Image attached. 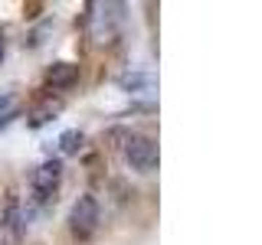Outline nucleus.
I'll return each instance as SVG.
<instances>
[{
    "mask_svg": "<svg viewBox=\"0 0 262 245\" xmlns=\"http://www.w3.org/2000/svg\"><path fill=\"white\" fill-rule=\"evenodd\" d=\"M151 82H154L151 76H121V79H118V85H121V88H131V92H135V88L151 85Z\"/></svg>",
    "mask_w": 262,
    "mask_h": 245,
    "instance_id": "nucleus-9",
    "label": "nucleus"
},
{
    "mask_svg": "<svg viewBox=\"0 0 262 245\" xmlns=\"http://www.w3.org/2000/svg\"><path fill=\"white\" fill-rule=\"evenodd\" d=\"M98 223H102L98 200H95L92 193H82L79 200L72 203V209H69V232L76 235L79 242H85V239H92V235H95Z\"/></svg>",
    "mask_w": 262,
    "mask_h": 245,
    "instance_id": "nucleus-2",
    "label": "nucleus"
},
{
    "mask_svg": "<svg viewBox=\"0 0 262 245\" xmlns=\"http://www.w3.org/2000/svg\"><path fill=\"white\" fill-rule=\"evenodd\" d=\"M62 183V160H43L30 177V186H33V200L36 203H49L56 196Z\"/></svg>",
    "mask_w": 262,
    "mask_h": 245,
    "instance_id": "nucleus-4",
    "label": "nucleus"
},
{
    "mask_svg": "<svg viewBox=\"0 0 262 245\" xmlns=\"http://www.w3.org/2000/svg\"><path fill=\"white\" fill-rule=\"evenodd\" d=\"M82 141H85V134H82V131H62L59 134V151L62 154H79V147H82Z\"/></svg>",
    "mask_w": 262,
    "mask_h": 245,
    "instance_id": "nucleus-7",
    "label": "nucleus"
},
{
    "mask_svg": "<svg viewBox=\"0 0 262 245\" xmlns=\"http://www.w3.org/2000/svg\"><path fill=\"white\" fill-rule=\"evenodd\" d=\"M16 111H20V108H16V98H13L10 92H7V95H0V125L13 121V118H16Z\"/></svg>",
    "mask_w": 262,
    "mask_h": 245,
    "instance_id": "nucleus-8",
    "label": "nucleus"
},
{
    "mask_svg": "<svg viewBox=\"0 0 262 245\" xmlns=\"http://www.w3.org/2000/svg\"><path fill=\"white\" fill-rule=\"evenodd\" d=\"M121 154H125V163L131 170H138V174L158 170V144H154L147 134H125Z\"/></svg>",
    "mask_w": 262,
    "mask_h": 245,
    "instance_id": "nucleus-3",
    "label": "nucleus"
},
{
    "mask_svg": "<svg viewBox=\"0 0 262 245\" xmlns=\"http://www.w3.org/2000/svg\"><path fill=\"white\" fill-rule=\"evenodd\" d=\"M125 20V7L121 4H89L85 7V27L95 43H112Z\"/></svg>",
    "mask_w": 262,
    "mask_h": 245,
    "instance_id": "nucleus-1",
    "label": "nucleus"
},
{
    "mask_svg": "<svg viewBox=\"0 0 262 245\" xmlns=\"http://www.w3.org/2000/svg\"><path fill=\"white\" fill-rule=\"evenodd\" d=\"M0 59H4V39H0Z\"/></svg>",
    "mask_w": 262,
    "mask_h": 245,
    "instance_id": "nucleus-10",
    "label": "nucleus"
},
{
    "mask_svg": "<svg viewBox=\"0 0 262 245\" xmlns=\"http://www.w3.org/2000/svg\"><path fill=\"white\" fill-rule=\"evenodd\" d=\"M59 111H62V98H46V102H39L36 108L30 111V121H27V125H30V128H43V125H49V121H53Z\"/></svg>",
    "mask_w": 262,
    "mask_h": 245,
    "instance_id": "nucleus-6",
    "label": "nucleus"
},
{
    "mask_svg": "<svg viewBox=\"0 0 262 245\" xmlns=\"http://www.w3.org/2000/svg\"><path fill=\"white\" fill-rule=\"evenodd\" d=\"M79 82V65L76 62H53L46 69V85H53V88H69V85H76Z\"/></svg>",
    "mask_w": 262,
    "mask_h": 245,
    "instance_id": "nucleus-5",
    "label": "nucleus"
}]
</instances>
